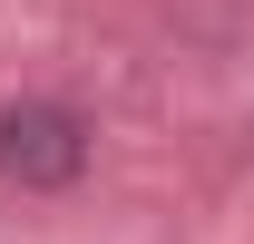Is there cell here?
I'll list each match as a JSON object with an SVG mask.
<instances>
[{"mask_svg": "<svg viewBox=\"0 0 254 244\" xmlns=\"http://www.w3.org/2000/svg\"><path fill=\"white\" fill-rule=\"evenodd\" d=\"M78 156H88V137H78L68 108H10V118H0V176H20V185H68Z\"/></svg>", "mask_w": 254, "mask_h": 244, "instance_id": "6da1fadb", "label": "cell"}]
</instances>
